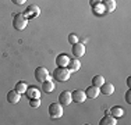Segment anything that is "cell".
Instances as JSON below:
<instances>
[{
  "mask_svg": "<svg viewBox=\"0 0 131 125\" xmlns=\"http://www.w3.org/2000/svg\"><path fill=\"white\" fill-rule=\"evenodd\" d=\"M27 25H28V18L23 14V12H18V14L14 15V18H13L14 29L23 31V29H25V28H27Z\"/></svg>",
  "mask_w": 131,
  "mask_h": 125,
  "instance_id": "cell-1",
  "label": "cell"
},
{
  "mask_svg": "<svg viewBox=\"0 0 131 125\" xmlns=\"http://www.w3.org/2000/svg\"><path fill=\"white\" fill-rule=\"evenodd\" d=\"M53 77L59 82H66V81L70 79V70L66 67H57L54 70V72H53Z\"/></svg>",
  "mask_w": 131,
  "mask_h": 125,
  "instance_id": "cell-2",
  "label": "cell"
},
{
  "mask_svg": "<svg viewBox=\"0 0 131 125\" xmlns=\"http://www.w3.org/2000/svg\"><path fill=\"white\" fill-rule=\"evenodd\" d=\"M49 115H50V118H53V120L60 118L63 115V106L60 103H52L49 106Z\"/></svg>",
  "mask_w": 131,
  "mask_h": 125,
  "instance_id": "cell-3",
  "label": "cell"
},
{
  "mask_svg": "<svg viewBox=\"0 0 131 125\" xmlns=\"http://www.w3.org/2000/svg\"><path fill=\"white\" fill-rule=\"evenodd\" d=\"M49 78H50V75H49V71L46 67H38L35 70V79L38 81V82L42 83L43 81L49 79Z\"/></svg>",
  "mask_w": 131,
  "mask_h": 125,
  "instance_id": "cell-4",
  "label": "cell"
},
{
  "mask_svg": "<svg viewBox=\"0 0 131 125\" xmlns=\"http://www.w3.org/2000/svg\"><path fill=\"white\" fill-rule=\"evenodd\" d=\"M71 99H73V102H75V103H84L86 100L85 90L75 89L74 92H71Z\"/></svg>",
  "mask_w": 131,
  "mask_h": 125,
  "instance_id": "cell-5",
  "label": "cell"
},
{
  "mask_svg": "<svg viewBox=\"0 0 131 125\" xmlns=\"http://www.w3.org/2000/svg\"><path fill=\"white\" fill-rule=\"evenodd\" d=\"M40 14V8L38 7V6H28L27 7V10H25V12H24V15L29 20V18H36L38 15Z\"/></svg>",
  "mask_w": 131,
  "mask_h": 125,
  "instance_id": "cell-6",
  "label": "cell"
},
{
  "mask_svg": "<svg viewBox=\"0 0 131 125\" xmlns=\"http://www.w3.org/2000/svg\"><path fill=\"white\" fill-rule=\"evenodd\" d=\"M71 102H73V99H71V92L63 90V92L59 95V103H60L61 106H68Z\"/></svg>",
  "mask_w": 131,
  "mask_h": 125,
  "instance_id": "cell-7",
  "label": "cell"
},
{
  "mask_svg": "<svg viewBox=\"0 0 131 125\" xmlns=\"http://www.w3.org/2000/svg\"><path fill=\"white\" fill-rule=\"evenodd\" d=\"M73 54L77 58L82 57V56L85 54V45H84V43H80V42L74 43L73 45Z\"/></svg>",
  "mask_w": 131,
  "mask_h": 125,
  "instance_id": "cell-8",
  "label": "cell"
},
{
  "mask_svg": "<svg viewBox=\"0 0 131 125\" xmlns=\"http://www.w3.org/2000/svg\"><path fill=\"white\" fill-rule=\"evenodd\" d=\"M25 95H27L28 99H39L40 97V90L36 86H29V88H27Z\"/></svg>",
  "mask_w": 131,
  "mask_h": 125,
  "instance_id": "cell-9",
  "label": "cell"
},
{
  "mask_svg": "<svg viewBox=\"0 0 131 125\" xmlns=\"http://www.w3.org/2000/svg\"><path fill=\"white\" fill-rule=\"evenodd\" d=\"M21 100V93H18L17 90H10V92L7 93V102L11 103V104H15V103H18Z\"/></svg>",
  "mask_w": 131,
  "mask_h": 125,
  "instance_id": "cell-10",
  "label": "cell"
},
{
  "mask_svg": "<svg viewBox=\"0 0 131 125\" xmlns=\"http://www.w3.org/2000/svg\"><path fill=\"white\" fill-rule=\"evenodd\" d=\"M68 61H70V57H68L66 53H61L56 57V65L57 67H67Z\"/></svg>",
  "mask_w": 131,
  "mask_h": 125,
  "instance_id": "cell-11",
  "label": "cell"
},
{
  "mask_svg": "<svg viewBox=\"0 0 131 125\" xmlns=\"http://www.w3.org/2000/svg\"><path fill=\"white\" fill-rule=\"evenodd\" d=\"M99 88H96V86H88L86 88V90H85V95H86V97H89V99H96L99 96Z\"/></svg>",
  "mask_w": 131,
  "mask_h": 125,
  "instance_id": "cell-12",
  "label": "cell"
},
{
  "mask_svg": "<svg viewBox=\"0 0 131 125\" xmlns=\"http://www.w3.org/2000/svg\"><path fill=\"white\" fill-rule=\"evenodd\" d=\"M99 92L102 93V95H105V96H110L112 93L114 92V86L112 85V83H103L101 88H99Z\"/></svg>",
  "mask_w": 131,
  "mask_h": 125,
  "instance_id": "cell-13",
  "label": "cell"
},
{
  "mask_svg": "<svg viewBox=\"0 0 131 125\" xmlns=\"http://www.w3.org/2000/svg\"><path fill=\"white\" fill-rule=\"evenodd\" d=\"M67 68L70 70V72H74V71H78L81 68V62L78 61V58H70V61H68L67 64Z\"/></svg>",
  "mask_w": 131,
  "mask_h": 125,
  "instance_id": "cell-14",
  "label": "cell"
},
{
  "mask_svg": "<svg viewBox=\"0 0 131 125\" xmlns=\"http://www.w3.org/2000/svg\"><path fill=\"white\" fill-rule=\"evenodd\" d=\"M99 124L101 125H116L117 121H116V118H114L112 114H106L105 117L101 118V122Z\"/></svg>",
  "mask_w": 131,
  "mask_h": 125,
  "instance_id": "cell-15",
  "label": "cell"
},
{
  "mask_svg": "<svg viewBox=\"0 0 131 125\" xmlns=\"http://www.w3.org/2000/svg\"><path fill=\"white\" fill-rule=\"evenodd\" d=\"M53 89H54V83H53V81L50 78L42 82V90L45 93H50V92H53Z\"/></svg>",
  "mask_w": 131,
  "mask_h": 125,
  "instance_id": "cell-16",
  "label": "cell"
},
{
  "mask_svg": "<svg viewBox=\"0 0 131 125\" xmlns=\"http://www.w3.org/2000/svg\"><path fill=\"white\" fill-rule=\"evenodd\" d=\"M102 4H103L106 12H112L116 10V0H103Z\"/></svg>",
  "mask_w": 131,
  "mask_h": 125,
  "instance_id": "cell-17",
  "label": "cell"
},
{
  "mask_svg": "<svg viewBox=\"0 0 131 125\" xmlns=\"http://www.w3.org/2000/svg\"><path fill=\"white\" fill-rule=\"evenodd\" d=\"M109 111H110L109 114H112L114 118H117V117H123V115H124V108L118 107V106H116V107H112V110H109Z\"/></svg>",
  "mask_w": 131,
  "mask_h": 125,
  "instance_id": "cell-18",
  "label": "cell"
},
{
  "mask_svg": "<svg viewBox=\"0 0 131 125\" xmlns=\"http://www.w3.org/2000/svg\"><path fill=\"white\" fill-rule=\"evenodd\" d=\"M92 10H93V12H95V15H103L106 12L103 4H102V2L98 3V4H95V6H92Z\"/></svg>",
  "mask_w": 131,
  "mask_h": 125,
  "instance_id": "cell-19",
  "label": "cell"
},
{
  "mask_svg": "<svg viewBox=\"0 0 131 125\" xmlns=\"http://www.w3.org/2000/svg\"><path fill=\"white\" fill-rule=\"evenodd\" d=\"M103 83H105V78L102 77V75H95V77L92 78V85H93V86L101 88Z\"/></svg>",
  "mask_w": 131,
  "mask_h": 125,
  "instance_id": "cell-20",
  "label": "cell"
},
{
  "mask_svg": "<svg viewBox=\"0 0 131 125\" xmlns=\"http://www.w3.org/2000/svg\"><path fill=\"white\" fill-rule=\"evenodd\" d=\"M27 88H28V86H27V83L24 82V81H20V82L15 83V88H14V89L17 90L18 93H21V95H23V93H25Z\"/></svg>",
  "mask_w": 131,
  "mask_h": 125,
  "instance_id": "cell-21",
  "label": "cell"
},
{
  "mask_svg": "<svg viewBox=\"0 0 131 125\" xmlns=\"http://www.w3.org/2000/svg\"><path fill=\"white\" fill-rule=\"evenodd\" d=\"M29 106L34 108H38L40 106V100L39 99H29Z\"/></svg>",
  "mask_w": 131,
  "mask_h": 125,
  "instance_id": "cell-22",
  "label": "cell"
},
{
  "mask_svg": "<svg viewBox=\"0 0 131 125\" xmlns=\"http://www.w3.org/2000/svg\"><path fill=\"white\" fill-rule=\"evenodd\" d=\"M68 42H70L71 45L77 43V42H78V36H77L75 33H70V35H68Z\"/></svg>",
  "mask_w": 131,
  "mask_h": 125,
  "instance_id": "cell-23",
  "label": "cell"
},
{
  "mask_svg": "<svg viewBox=\"0 0 131 125\" xmlns=\"http://www.w3.org/2000/svg\"><path fill=\"white\" fill-rule=\"evenodd\" d=\"M126 102L128 103V104H131V90H127V93H126Z\"/></svg>",
  "mask_w": 131,
  "mask_h": 125,
  "instance_id": "cell-24",
  "label": "cell"
},
{
  "mask_svg": "<svg viewBox=\"0 0 131 125\" xmlns=\"http://www.w3.org/2000/svg\"><path fill=\"white\" fill-rule=\"evenodd\" d=\"M11 2H13L14 4H17V6H23L24 3L27 2V0H11Z\"/></svg>",
  "mask_w": 131,
  "mask_h": 125,
  "instance_id": "cell-25",
  "label": "cell"
},
{
  "mask_svg": "<svg viewBox=\"0 0 131 125\" xmlns=\"http://www.w3.org/2000/svg\"><path fill=\"white\" fill-rule=\"evenodd\" d=\"M98 3H101V0H89V4H91V7H92V6H95V4H98Z\"/></svg>",
  "mask_w": 131,
  "mask_h": 125,
  "instance_id": "cell-26",
  "label": "cell"
},
{
  "mask_svg": "<svg viewBox=\"0 0 131 125\" xmlns=\"http://www.w3.org/2000/svg\"><path fill=\"white\" fill-rule=\"evenodd\" d=\"M127 85H128V88L131 86V78L128 77V79H127Z\"/></svg>",
  "mask_w": 131,
  "mask_h": 125,
  "instance_id": "cell-27",
  "label": "cell"
}]
</instances>
